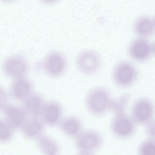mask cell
<instances>
[{
  "label": "cell",
  "instance_id": "5bb4252c",
  "mask_svg": "<svg viewBox=\"0 0 155 155\" xmlns=\"http://www.w3.org/2000/svg\"><path fill=\"white\" fill-rule=\"evenodd\" d=\"M23 101L22 109L26 114L33 118L39 115L43 105L39 96L36 95H29Z\"/></svg>",
  "mask_w": 155,
  "mask_h": 155
},
{
  "label": "cell",
  "instance_id": "e0dca14e",
  "mask_svg": "<svg viewBox=\"0 0 155 155\" xmlns=\"http://www.w3.org/2000/svg\"><path fill=\"white\" fill-rule=\"evenodd\" d=\"M38 145L41 151L47 155H53L57 152L58 145L53 139L46 136H39L37 140Z\"/></svg>",
  "mask_w": 155,
  "mask_h": 155
},
{
  "label": "cell",
  "instance_id": "ac0fdd59",
  "mask_svg": "<svg viewBox=\"0 0 155 155\" xmlns=\"http://www.w3.org/2000/svg\"><path fill=\"white\" fill-rule=\"evenodd\" d=\"M130 97L129 94L124 93L114 99H112L109 110L115 115L125 113Z\"/></svg>",
  "mask_w": 155,
  "mask_h": 155
},
{
  "label": "cell",
  "instance_id": "2e32d148",
  "mask_svg": "<svg viewBox=\"0 0 155 155\" xmlns=\"http://www.w3.org/2000/svg\"><path fill=\"white\" fill-rule=\"evenodd\" d=\"M20 127L21 133L25 137L31 138L40 133L42 129V125L35 118H32L25 120Z\"/></svg>",
  "mask_w": 155,
  "mask_h": 155
},
{
  "label": "cell",
  "instance_id": "7402d4cb",
  "mask_svg": "<svg viewBox=\"0 0 155 155\" xmlns=\"http://www.w3.org/2000/svg\"><path fill=\"white\" fill-rule=\"evenodd\" d=\"M152 48L153 52L155 54V42L154 43L153 45H152Z\"/></svg>",
  "mask_w": 155,
  "mask_h": 155
},
{
  "label": "cell",
  "instance_id": "277c9868",
  "mask_svg": "<svg viewBox=\"0 0 155 155\" xmlns=\"http://www.w3.org/2000/svg\"><path fill=\"white\" fill-rule=\"evenodd\" d=\"M138 76V72L135 67L130 63L122 62L115 67L113 74L115 83L120 86L126 87L134 83Z\"/></svg>",
  "mask_w": 155,
  "mask_h": 155
},
{
  "label": "cell",
  "instance_id": "9a60e30c",
  "mask_svg": "<svg viewBox=\"0 0 155 155\" xmlns=\"http://www.w3.org/2000/svg\"><path fill=\"white\" fill-rule=\"evenodd\" d=\"M61 129L66 135L75 137L81 131V124L79 120L72 116L64 118L60 123Z\"/></svg>",
  "mask_w": 155,
  "mask_h": 155
},
{
  "label": "cell",
  "instance_id": "603a6c76",
  "mask_svg": "<svg viewBox=\"0 0 155 155\" xmlns=\"http://www.w3.org/2000/svg\"><path fill=\"white\" fill-rule=\"evenodd\" d=\"M154 19L155 21V18H154Z\"/></svg>",
  "mask_w": 155,
  "mask_h": 155
},
{
  "label": "cell",
  "instance_id": "9c48e42d",
  "mask_svg": "<svg viewBox=\"0 0 155 155\" xmlns=\"http://www.w3.org/2000/svg\"><path fill=\"white\" fill-rule=\"evenodd\" d=\"M27 69L26 64L24 60L17 56L8 58L4 66V69L7 75L15 79L22 77Z\"/></svg>",
  "mask_w": 155,
  "mask_h": 155
},
{
  "label": "cell",
  "instance_id": "8992f818",
  "mask_svg": "<svg viewBox=\"0 0 155 155\" xmlns=\"http://www.w3.org/2000/svg\"><path fill=\"white\" fill-rule=\"evenodd\" d=\"M135 124L125 113L115 115L111 123V128L115 135L125 138L133 134Z\"/></svg>",
  "mask_w": 155,
  "mask_h": 155
},
{
  "label": "cell",
  "instance_id": "6da1fadb",
  "mask_svg": "<svg viewBox=\"0 0 155 155\" xmlns=\"http://www.w3.org/2000/svg\"><path fill=\"white\" fill-rule=\"evenodd\" d=\"M112 99L105 90L98 88L91 91L86 98L88 111L95 115H100L109 110Z\"/></svg>",
  "mask_w": 155,
  "mask_h": 155
},
{
  "label": "cell",
  "instance_id": "ffe728a7",
  "mask_svg": "<svg viewBox=\"0 0 155 155\" xmlns=\"http://www.w3.org/2000/svg\"><path fill=\"white\" fill-rule=\"evenodd\" d=\"M11 130L1 119L0 120V139L5 141L8 140L10 137Z\"/></svg>",
  "mask_w": 155,
  "mask_h": 155
},
{
  "label": "cell",
  "instance_id": "4fadbf2b",
  "mask_svg": "<svg viewBox=\"0 0 155 155\" xmlns=\"http://www.w3.org/2000/svg\"><path fill=\"white\" fill-rule=\"evenodd\" d=\"M31 90L30 83L22 77L15 79L11 87L12 97L18 100H24L29 95Z\"/></svg>",
  "mask_w": 155,
  "mask_h": 155
},
{
  "label": "cell",
  "instance_id": "ba28073f",
  "mask_svg": "<svg viewBox=\"0 0 155 155\" xmlns=\"http://www.w3.org/2000/svg\"><path fill=\"white\" fill-rule=\"evenodd\" d=\"M4 108L5 123L11 130L20 127L25 120L26 115L22 108L14 106H6Z\"/></svg>",
  "mask_w": 155,
  "mask_h": 155
},
{
  "label": "cell",
  "instance_id": "5b68a950",
  "mask_svg": "<svg viewBox=\"0 0 155 155\" xmlns=\"http://www.w3.org/2000/svg\"><path fill=\"white\" fill-rule=\"evenodd\" d=\"M79 70L85 74H92L96 71L101 64L100 58L95 51L87 50L80 53L76 59Z\"/></svg>",
  "mask_w": 155,
  "mask_h": 155
},
{
  "label": "cell",
  "instance_id": "30bf717a",
  "mask_svg": "<svg viewBox=\"0 0 155 155\" xmlns=\"http://www.w3.org/2000/svg\"><path fill=\"white\" fill-rule=\"evenodd\" d=\"M44 66L46 71L50 75L57 76L61 74L65 69V59L60 54L53 53L46 58Z\"/></svg>",
  "mask_w": 155,
  "mask_h": 155
},
{
  "label": "cell",
  "instance_id": "7c38bea8",
  "mask_svg": "<svg viewBox=\"0 0 155 155\" xmlns=\"http://www.w3.org/2000/svg\"><path fill=\"white\" fill-rule=\"evenodd\" d=\"M134 29L140 37L146 38L150 36L155 31L154 19L147 16H141L135 21Z\"/></svg>",
  "mask_w": 155,
  "mask_h": 155
},
{
  "label": "cell",
  "instance_id": "8fae6325",
  "mask_svg": "<svg viewBox=\"0 0 155 155\" xmlns=\"http://www.w3.org/2000/svg\"><path fill=\"white\" fill-rule=\"evenodd\" d=\"M61 114L59 106L53 102H48L43 105L39 115L45 124L52 126L59 120Z\"/></svg>",
  "mask_w": 155,
  "mask_h": 155
},
{
  "label": "cell",
  "instance_id": "3957f363",
  "mask_svg": "<svg viewBox=\"0 0 155 155\" xmlns=\"http://www.w3.org/2000/svg\"><path fill=\"white\" fill-rule=\"evenodd\" d=\"M75 143L80 153L88 154L100 145L101 139L100 135L91 130L81 131L75 137Z\"/></svg>",
  "mask_w": 155,
  "mask_h": 155
},
{
  "label": "cell",
  "instance_id": "7a4b0ae2",
  "mask_svg": "<svg viewBox=\"0 0 155 155\" xmlns=\"http://www.w3.org/2000/svg\"><path fill=\"white\" fill-rule=\"evenodd\" d=\"M154 111L152 102L148 99L141 98L133 104L130 117L135 124H145L153 119Z\"/></svg>",
  "mask_w": 155,
  "mask_h": 155
},
{
  "label": "cell",
  "instance_id": "52a82bcc",
  "mask_svg": "<svg viewBox=\"0 0 155 155\" xmlns=\"http://www.w3.org/2000/svg\"><path fill=\"white\" fill-rule=\"evenodd\" d=\"M129 52L134 59L138 61H144L151 57L153 52L152 46L146 38L140 37L131 43Z\"/></svg>",
  "mask_w": 155,
  "mask_h": 155
},
{
  "label": "cell",
  "instance_id": "d6986e66",
  "mask_svg": "<svg viewBox=\"0 0 155 155\" xmlns=\"http://www.w3.org/2000/svg\"><path fill=\"white\" fill-rule=\"evenodd\" d=\"M141 155H155V139L150 137L143 141L138 149Z\"/></svg>",
  "mask_w": 155,
  "mask_h": 155
},
{
  "label": "cell",
  "instance_id": "44dd1931",
  "mask_svg": "<svg viewBox=\"0 0 155 155\" xmlns=\"http://www.w3.org/2000/svg\"><path fill=\"white\" fill-rule=\"evenodd\" d=\"M145 124L146 133L150 137L155 139V119H152Z\"/></svg>",
  "mask_w": 155,
  "mask_h": 155
}]
</instances>
